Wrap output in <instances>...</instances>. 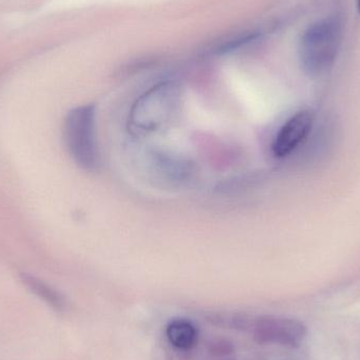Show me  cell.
<instances>
[{"mask_svg":"<svg viewBox=\"0 0 360 360\" xmlns=\"http://www.w3.org/2000/svg\"><path fill=\"white\" fill-rule=\"evenodd\" d=\"M300 323L291 319L259 317L254 325V340L258 344L295 345L300 338Z\"/></svg>","mask_w":360,"mask_h":360,"instance_id":"obj_5","label":"cell"},{"mask_svg":"<svg viewBox=\"0 0 360 360\" xmlns=\"http://www.w3.org/2000/svg\"><path fill=\"white\" fill-rule=\"evenodd\" d=\"M357 2V10H359V13L360 14V0H356Z\"/></svg>","mask_w":360,"mask_h":360,"instance_id":"obj_9","label":"cell"},{"mask_svg":"<svg viewBox=\"0 0 360 360\" xmlns=\"http://www.w3.org/2000/svg\"><path fill=\"white\" fill-rule=\"evenodd\" d=\"M21 281L23 285L40 300H44L46 304L54 309V310L61 312L67 308V300L65 296L58 291V290L53 288L52 285L46 283L42 279L33 275L22 273L20 275Z\"/></svg>","mask_w":360,"mask_h":360,"instance_id":"obj_6","label":"cell"},{"mask_svg":"<svg viewBox=\"0 0 360 360\" xmlns=\"http://www.w3.org/2000/svg\"><path fill=\"white\" fill-rule=\"evenodd\" d=\"M207 349L210 354L213 356L226 357L234 353L235 346L232 342L226 338H215L207 342Z\"/></svg>","mask_w":360,"mask_h":360,"instance_id":"obj_8","label":"cell"},{"mask_svg":"<svg viewBox=\"0 0 360 360\" xmlns=\"http://www.w3.org/2000/svg\"><path fill=\"white\" fill-rule=\"evenodd\" d=\"M344 21L332 15L309 25L298 44V57L304 73L321 76L333 67L344 39Z\"/></svg>","mask_w":360,"mask_h":360,"instance_id":"obj_1","label":"cell"},{"mask_svg":"<svg viewBox=\"0 0 360 360\" xmlns=\"http://www.w3.org/2000/svg\"><path fill=\"white\" fill-rule=\"evenodd\" d=\"M314 122L310 111H302L292 116L277 133L273 143V153L276 158H285L297 149L307 139Z\"/></svg>","mask_w":360,"mask_h":360,"instance_id":"obj_4","label":"cell"},{"mask_svg":"<svg viewBox=\"0 0 360 360\" xmlns=\"http://www.w3.org/2000/svg\"><path fill=\"white\" fill-rule=\"evenodd\" d=\"M179 86L162 82L141 95L130 111L129 124L133 130L151 132L170 120L179 105Z\"/></svg>","mask_w":360,"mask_h":360,"instance_id":"obj_3","label":"cell"},{"mask_svg":"<svg viewBox=\"0 0 360 360\" xmlns=\"http://www.w3.org/2000/svg\"><path fill=\"white\" fill-rule=\"evenodd\" d=\"M95 117V105H80L68 113L63 127V137L70 155L80 168L89 172L96 170L99 165Z\"/></svg>","mask_w":360,"mask_h":360,"instance_id":"obj_2","label":"cell"},{"mask_svg":"<svg viewBox=\"0 0 360 360\" xmlns=\"http://www.w3.org/2000/svg\"><path fill=\"white\" fill-rule=\"evenodd\" d=\"M169 342L179 350L188 351L196 346L198 332L191 321L184 319L171 321L166 328Z\"/></svg>","mask_w":360,"mask_h":360,"instance_id":"obj_7","label":"cell"},{"mask_svg":"<svg viewBox=\"0 0 360 360\" xmlns=\"http://www.w3.org/2000/svg\"><path fill=\"white\" fill-rule=\"evenodd\" d=\"M222 360H232V359H222Z\"/></svg>","mask_w":360,"mask_h":360,"instance_id":"obj_10","label":"cell"}]
</instances>
